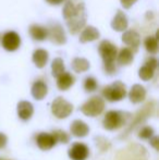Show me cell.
<instances>
[{
    "mask_svg": "<svg viewBox=\"0 0 159 160\" xmlns=\"http://www.w3.org/2000/svg\"><path fill=\"white\" fill-rule=\"evenodd\" d=\"M63 18L71 34H77L86 24V11L83 0H68L63 7Z\"/></svg>",
    "mask_w": 159,
    "mask_h": 160,
    "instance_id": "obj_1",
    "label": "cell"
},
{
    "mask_svg": "<svg viewBox=\"0 0 159 160\" xmlns=\"http://www.w3.org/2000/svg\"><path fill=\"white\" fill-rule=\"evenodd\" d=\"M99 53L104 61L106 72L109 74H113L116 72L115 60L118 55L117 46L111 44L109 40H102L99 45Z\"/></svg>",
    "mask_w": 159,
    "mask_h": 160,
    "instance_id": "obj_2",
    "label": "cell"
},
{
    "mask_svg": "<svg viewBox=\"0 0 159 160\" xmlns=\"http://www.w3.org/2000/svg\"><path fill=\"white\" fill-rule=\"evenodd\" d=\"M102 95L109 101H119L123 99L127 95L125 85L120 81L112 83L109 86H106L102 89Z\"/></svg>",
    "mask_w": 159,
    "mask_h": 160,
    "instance_id": "obj_3",
    "label": "cell"
},
{
    "mask_svg": "<svg viewBox=\"0 0 159 160\" xmlns=\"http://www.w3.org/2000/svg\"><path fill=\"white\" fill-rule=\"evenodd\" d=\"M104 99L98 96H94L86 101L81 108V111L87 117H96L104 111Z\"/></svg>",
    "mask_w": 159,
    "mask_h": 160,
    "instance_id": "obj_4",
    "label": "cell"
},
{
    "mask_svg": "<svg viewBox=\"0 0 159 160\" xmlns=\"http://www.w3.org/2000/svg\"><path fill=\"white\" fill-rule=\"evenodd\" d=\"M51 111L53 116H56L59 119H64L71 114L73 111V106L68 100H66L62 97H58L52 101L51 105Z\"/></svg>",
    "mask_w": 159,
    "mask_h": 160,
    "instance_id": "obj_5",
    "label": "cell"
},
{
    "mask_svg": "<svg viewBox=\"0 0 159 160\" xmlns=\"http://www.w3.org/2000/svg\"><path fill=\"white\" fill-rule=\"evenodd\" d=\"M125 123V114L119 111H109L106 113L102 124L106 130H116Z\"/></svg>",
    "mask_w": 159,
    "mask_h": 160,
    "instance_id": "obj_6",
    "label": "cell"
},
{
    "mask_svg": "<svg viewBox=\"0 0 159 160\" xmlns=\"http://www.w3.org/2000/svg\"><path fill=\"white\" fill-rule=\"evenodd\" d=\"M47 37L56 45H63L67 42V37L62 26L56 23L47 28Z\"/></svg>",
    "mask_w": 159,
    "mask_h": 160,
    "instance_id": "obj_7",
    "label": "cell"
},
{
    "mask_svg": "<svg viewBox=\"0 0 159 160\" xmlns=\"http://www.w3.org/2000/svg\"><path fill=\"white\" fill-rule=\"evenodd\" d=\"M2 47L8 51H14L21 45V38L15 32H7L2 36Z\"/></svg>",
    "mask_w": 159,
    "mask_h": 160,
    "instance_id": "obj_8",
    "label": "cell"
},
{
    "mask_svg": "<svg viewBox=\"0 0 159 160\" xmlns=\"http://www.w3.org/2000/svg\"><path fill=\"white\" fill-rule=\"evenodd\" d=\"M122 40L132 52H133V51L134 52L137 51L138 47H140V44H141V37L135 31H133V30L125 31L122 35Z\"/></svg>",
    "mask_w": 159,
    "mask_h": 160,
    "instance_id": "obj_9",
    "label": "cell"
},
{
    "mask_svg": "<svg viewBox=\"0 0 159 160\" xmlns=\"http://www.w3.org/2000/svg\"><path fill=\"white\" fill-rule=\"evenodd\" d=\"M157 68V60L156 58H148L145 62V64L138 71V75L143 81H149L153 78L155 70Z\"/></svg>",
    "mask_w": 159,
    "mask_h": 160,
    "instance_id": "obj_10",
    "label": "cell"
},
{
    "mask_svg": "<svg viewBox=\"0 0 159 160\" xmlns=\"http://www.w3.org/2000/svg\"><path fill=\"white\" fill-rule=\"evenodd\" d=\"M69 157L72 160H85L88 157V148L85 144H74L69 149Z\"/></svg>",
    "mask_w": 159,
    "mask_h": 160,
    "instance_id": "obj_11",
    "label": "cell"
},
{
    "mask_svg": "<svg viewBox=\"0 0 159 160\" xmlns=\"http://www.w3.org/2000/svg\"><path fill=\"white\" fill-rule=\"evenodd\" d=\"M36 142L38 147L42 150L51 149L56 145V143H57L55 137L52 136V134H48V133H40L37 136Z\"/></svg>",
    "mask_w": 159,
    "mask_h": 160,
    "instance_id": "obj_12",
    "label": "cell"
},
{
    "mask_svg": "<svg viewBox=\"0 0 159 160\" xmlns=\"http://www.w3.org/2000/svg\"><path fill=\"white\" fill-rule=\"evenodd\" d=\"M111 28L117 32H124L127 28V19L121 10H118L111 22Z\"/></svg>",
    "mask_w": 159,
    "mask_h": 160,
    "instance_id": "obj_13",
    "label": "cell"
},
{
    "mask_svg": "<svg viewBox=\"0 0 159 160\" xmlns=\"http://www.w3.org/2000/svg\"><path fill=\"white\" fill-rule=\"evenodd\" d=\"M146 97V89L140 84H135L132 86L129 93V98L133 103L142 102Z\"/></svg>",
    "mask_w": 159,
    "mask_h": 160,
    "instance_id": "obj_14",
    "label": "cell"
},
{
    "mask_svg": "<svg viewBox=\"0 0 159 160\" xmlns=\"http://www.w3.org/2000/svg\"><path fill=\"white\" fill-rule=\"evenodd\" d=\"M33 112H34V108L31 102L23 100L17 103V114L22 120L26 121L31 119V117L33 116Z\"/></svg>",
    "mask_w": 159,
    "mask_h": 160,
    "instance_id": "obj_15",
    "label": "cell"
},
{
    "mask_svg": "<svg viewBox=\"0 0 159 160\" xmlns=\"http://www.w3.org/2000/svg\"><path fill=\"white\" fill-rule=\"evenodd\" d=\"M100 36L99 31L97 30L94 26H86L84 30L82 31L80 36V42H93V40L98 39Z\"/></svg>",
    "mask_w": 159,
    "mask_h": 160,
    "instance_id": "obj_16",
    "label": "cell"
},
{
    "mask_svg": "<svg viewBox=\"0 0 159 160\" xmlns=\"http://www.w3.org/2000/svg\"><path fill=\"white\" fill-rule=\"evenodd\" d=\"M70 130H71V133L77 137H84V136H86L89 132V128L87 127V124L81 120L73 121L72 124H71Z\"/></svg>",
    "mask_w": 159,
    "mask_h": 160,
    "instance_id": "obj_17",
    "label": "cell"
},
{
    "mask_svg": "<svg viewBox=\"0 0 159 160\" xmlns=\"http://www.w3.org/2000/svg\"><path fill=\"white\" fill-rule=\"evenodd\" d=\"M58 80H57V86L59 89H61V91H67V89H69L71 86H72L73 84H74V76L71 75L70 73H68V72H64V73H62L60 76H58Z\"/></svg>",
    "mask_w": 159,
    "mask_h": 160,
    "instance_id": "obj_18",
    "label": "cell"
},
{
    "mask_svg": "<svg viewBox=\"0 0 159 160\" xmlns=\"http://www.w3.org/2000/svg\"><path fill=\"white\" fill-rule=\"evenodd\" d=\"M47 86L44 82L42 81H37L33 84L32 87V95L36 100H42V99L45 98V96L47 95Z\"/></svg>",
    "mask_w": 159,
    "mask_h": 160,
    "instance_id": "obj_19",
    "label": "cell"
},
{
    "mask_svg": "<svg viewBox=\"0 0 159 160\" xmlns=\"http://www.w3.org/2000/svg\"><path fill=\"white\" fill-rule=\"evenodd\" d=\"M33 61H34L37 68L42 69L46 65L47 61H48V52L45 49H37L33 53Z\"/></svg>",
    "mask_w": 159,
    "mask_h": 160,
    "instance_id": "obj_20",
    "label": "cell"
},
{
    "mask_svg": "<svg viewBox=\"0 0 159 160\" xmlns=\"http://www.w3.org/2000/svg\"><path fill=\"white\" fill-rule=\"evenodd\" d=\"M30 34L33 39L42 42L47 38V28L40 25H32L30 28Z\"/></svg>",
    "mask_w": 159,
    "mask_h": 160,
    "instance_id": "obj_21",
    "label": "cell"
},
{
    "mask_svg": "<svg viewBox=\"0 0 159 160\" xmlns=\"http://www.w3.org/2000/svg\"><path fill=\"white\" fill-rule=\"evenodd\" d=\"M133 61V52L129 48H122L118 55V62L121 65H129Z\"/></svg>",
    "mask_w": 159,
    "mask_h": 160,
    "instance_id": "obj_22",
    "label": "cell"
},
{
    "mask_svg": "<svg viewBox=\"0 0 159 160\" xmlns=\"http://www.w3.org/2000/svg\"><path fill=\"white\" fill-rule=\"evenodd\" d=\"M72 68L77 73L85 72L89 69V62L84 58H75L72 61Z\"/></svg>",
    "mask_w": 159,
    "mask_h": 160,
    "instance_id": "obj_23",
    "label": "cell"
},
{
    "mask_svg": "<svg viewBox=\"0 0 159 160\" xmlns=\"http://www.w3.org/2000/svg\"><path fill=\"white\" fill-rule=\"evenodd\" d=\"M51 71H52V75L58 78L62 73H64V63L62 59L60 58H56L51 63Z\"/></svg>",
    "mask_w": 159,
    "mask_h": 160,
    "instance_id": "obj_24",
    "label": "cell"
},
{
    "mask_svg": "<svg viewBox=\"0 0 159 160\" xmlns=\"http://www.w3.org/2000/svg\"><path fill=\"white\" fill-rule=\"evenodd\" d=\"M145 45V48L148 52L151 53H156L158 50V42H157V38L154 37V36H148L146 37L144 42Z\"/></svg>",
    "mask_w": 159,
    "mask_h": 160,
    "instance_id": "obj_25",
    "label": "cell"
},
{
    "mask_svg": "<svg viewBox=\"0 0 159 160\" xmlns=\"http://www.w3.org/2000/svg\"><path fill=\"white\" fill-rule=\"evenodd\" d=\"M153 135H154V128L151 127L143 128L142 130L140 131V133H138V137H140V138H144V139L152 138Z\"/></svg>",
    "mask_w": 159,
    "mask_h": 160,
    "instance_id": "obj_26",
    "label": "cell"
},
{
    "mask_svg": "<svg viewBox=\"0 0 159 160\" xmlns=\"http://www.w3.org/2000/svg\"><path fill=\"white\" fill-rule=\"evenodd\" d=\"M84 88L87 92H94L97 88V82L94 78H87L84 82Z\"/></svg>",
    "mask_w": 159,
    "mask_h": 160,
    "instance_id": "obj_27",
    "label": "cell"
},
{
    "mask_svg": "<svg viewBox=\"0 0 159 160\" xmlns=\"http://www.w3.org/2000/svg\"><path fill=\"white\" fill-rule=\"evenodd\" d=\"M52 136L55 137L56 142H61V143H68L69 142L68 134L63 131H56V132H53Z\"/></svg>",
    "mask_w": 159,
    "mask_h": 160,
    "instance_id": "obj_28",
    "label": "cell"
},
{
    "mask_svg": "<svg viewBox=\"0 0 159 160\" xmlns=\"http://www.w3.org/2000/svg\"><path fill=\"white\" fill-rule=\"evenodd\" d=\"M120 1H121L122 6L124 7L125 9H129V8H131V7L133 6V4L137 1V0H120Z\"/></svg>",
    "mask_w": 159,
    "mask_h": 160,
    "instance_id": "obj_29",
    "label": "cell"
},
{
    "mask_svg": "<svg viewBox=\"0 0 159 160\" xmlns=\"http://www.w3.org/2000/svg\"><path fill=\"white\" fill-rule=\"evenodd\" d=\"M7 141H8V138H7L6 135L0 133V148H3L4 146H6Z\"/></svg>",
    "mask_w": 159,
    "mask_h": 160,
    "instance_id": "obj_30",
    "label": "cell"
},
{
    "mask_svg": "<svg viewBox=\"0 0 159 160\" xmlns=\"http://www.w3.org/2000/svg\"><path fill=\"white\" fill-rule=\"evenodd\" d=\"M151 144L156 148V149H158V137L157 136L152 137V138H151Z\"/></svg>",
    "mask_w": 159,
    "mask_h": 160,
    "instance_id": "obj_31",
    "label": "cell"
},
{
    "mask_svg": "<svg viewBox=\"0 0 159 160\" xmlns=\"http://www.w3.org/2000/svg\"><path fill=\"white\" fill-rule=\"evenodd\" d=\"M46 1L50 4H60L63 0H46Z\"/></svg>",
    "mask_w": 159,
    "mask_h": 160,
    "instance_id": "obj_32",
    "label": "cell"
},
{
    "mask_svg": "<svg viewBox=\"0 0 159 160\" xmlns=\"http://www.w3.org/2000/svg\"><path fill=\"white\" fill-rule=\"evenodd\" d=\"M0 160H3V159H0Z\"/></svg>",
    "mask_w": 159,
    "mask_h": 160,
    "instance_id": "obj_33",
    "label": "cell"
}]
</instances>
